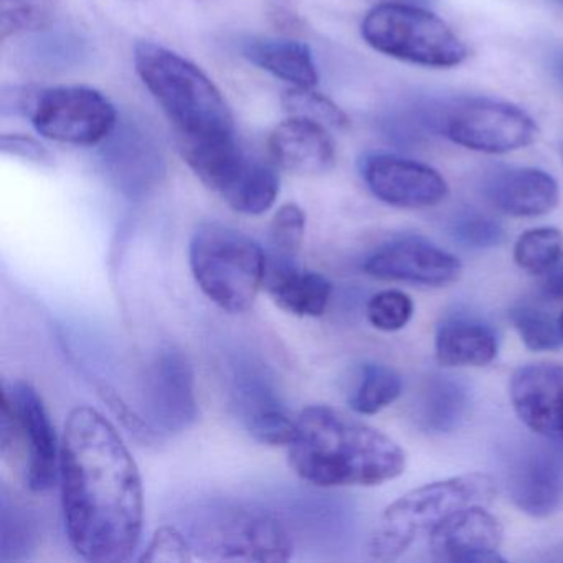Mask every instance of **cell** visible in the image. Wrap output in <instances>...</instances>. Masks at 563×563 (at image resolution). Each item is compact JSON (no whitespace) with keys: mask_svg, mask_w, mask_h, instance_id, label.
Masks as SVG:
<instances>
[{"mask_svg":"<svg viewBox=\"0 0 563 563\" xmlns=\"http://www.w3.org/2000/svg\"><path fill=\"white\" fill-rule=\"evenodd\" d=\"M60 443L58 481L71 549L87 562H128L144 523L136 461L111 421L91 407L70 411Z\"/></svg>","mask_w":563,"mask_h":563,"instance_id":"obj_1","label":"cell"},{"mask_svg":"<svg viewBox=\"0 0 563 563\" xmlns=\"http://www.w3.org/2000/svg\"><path fill=\"white\" fill-rule=\"evenodd\" d=\"M289 464L319 487L378 486L400 476L405 451L377 428L328 405L296 417Z\"/></svg>","mask_w":563,"mask_h":563,"instance_id":"obj_2","label":"cell"},{"mask_svg":"<svg viewBox=\"0 0 563 563\" xmlns=\"http://www.w3.org/2000/svg\"><path fill=\"white\" fill-rule=\"evenodd\" d=\"M134 67L180 141L233 134L232 111L222 91L192 62L163 45L141 42L134 48Z\"/></svg>","mask_w":563,"mask_h":563,"instance_id":"obj_3","label":"cell"},{"mask_svg":"<svg viewBox=\"0 0 563 563\" xmlns=\"http://www.w3.org/2000/svg\"><path fill=\"white\" fill-rule=\"evenodd\" d=\"M196 559L206 562H288L295 543L282 520L258 507L209 503L189 510L183 527Z\"/></svg>","mask_w":563,"mask_h":563,"instance_id":"obj_4","label":"cell"},{"mask_svg":"<svg viewBox=\"0 0 563 563\" xmlns=\"http://www.w3.org/2000/svg\"><path fill=\"white\" fill-rule=\"evenodd\" d=\"M496 493L493 477L483 473L463 474L410 490L382 514L368 540V555L380 562L397 560L418 537L428 536L451 514L471 506H490Z\"/></svg>","mask_w":563,"mask_h":563,"instance_id":"obj_5","label":"cell"},{"mask_svg":"<svg viewBox=\"0 0 563 563\" xmlns=\"http://www.w3.org/2000/svg\"><path fill=\"white\" fill-rule=\"evenodd\" d=\"M189 263L197 286L223 311H249L265 286L268 256L245 233L222 223H203L194 233Z\"/></svg>","mask_w":563,"mask_h":563,"instance_id":"obj_6","label":"cell"},{"mask_svg":"<svg viewBox=\"0 0 563 563\" xmlns=\"http://www.w3.org/2000/svg\"><path fill=\"white\" fill-rule=\"evenodd\" d=\"M179 144L187 166L230 209L262 216L275 206L279 194L275 167L246 156L233 134Z\"/></svg>","mask_w":563,"mask_h":563,"instance_id":"obj_7","label":"cell"},{"mask_svg":"<svg viewBox=\"0 0 563 563\" xmlns=\"http://www.w3.org/2000/svg\"><path fill=\"white\" fill-rule=\"evenodd\" d=\"M374 51L428 68H453L467 58V48L438 15L408 4L375 5L361 25Z\"/></svg>","mask_w":563,"mask_h":563,"instance_id":"obj_8","label":"cell"},{"mask_svg":"<svg viewBox=\"0 0 563 563\" xmlns=\"http://www.w3.org/2000/svg\"><path fill=\"white\" fill-rule=\"evenodd\" d=\"M424 121L451 143L477 153H512L539 136L536 121L526 111L489 98L450 101L428 111Z\"/></svg>","mask_w":563,"mask_h":563,"instance_id":"obj_9","label":"cell"},{"mask_svg":"<svg viewBox=\"0 0 563 563\" xmlns=\"http://www.w3.org/2000/svg\"><path fill=\"white\" fill-rule=\"evenodd\" d=\"M29 117L41 136L75 146L103 143L117 130L118 123L113 103L100 91L88 87L38 91Z\"/></svg>","mask_w":563,"mask_h":563,"instance_id":"obj_10","label":"cell"},{"mask_svg":"<svg viewBox=\"0 0 563 563\" xmlns=\"http://www.w3.org/2000/svg\"><path fill=\"white\" fill-rule=\"evenodd\" d=\"M549 443L514 441L503 453L507 494L522 512L532 517L552 516L563 506L562 448Z\"/></svg>","mask_w":563,"mask_h":563,"instance_id":"obj_11","label":"cell"},{"mask_svg":"<svg viewBox=\"0 0 563 563\" xmlns=\"http://www.w3.org/2000/svg\"><path fill=\"white\" fill-rule=\"evenodd\" d=\"M147 424L154 434L180 433L196 423L199 404L189 361L176 349L161 351L144 377Z\"/></svg>","mask_w":563,"mask_h":563,"instance_id":"obj_12","label":"cell"},{"mask_svg":"<svg viewBox=\"0 0 563 563\" xmlns=\"http://www.w3.org/2000/svg\"><path fill=\"white\" fill-rule=\"evenodd\" d=\"M361 174L378 200L400 209L434 207L450 194L433 167L394 154H368L361 161Z\"/></svg>","mask_w":563,"mask_h":563,"instance_id":"obj_13","label":"cell"},{"mask_svg":"<svg viewBox=\"0 0 563 563\" xmlns=\"http://www.w3.org/2000/svg\"><path fill=\"white\" fill-rule=\"evenodd\" d=\"M27 450L25 479L34 493L52 489L60 477V444L47 408L32 385L18 382L4 391Z\"/></svg>","mask_w":563,"mask_h":563,"instance_id":"obj_14","label":"cell"},{"mask_svg":"<svg viewBox=\"0 0 563 563\" xmlns=\"http://www.w3.org/2000/svg\"><path fill=\"white\" fill-rule=\"evenodd\" d=\"M510 400L527 428L563 448V365L539 362L517 368Z\"/></svg>","mask_w":563,"mask_h":563,"instance_id":"obj_15","label":"cell"},{"mask_svg":"<svg viewBox=\"0 0 563 563\" xmlns=\"http://www.w3.org/2000/svg\"><path fill=\"white\" fill-rule=\"evenodd\" d=\"M504 530L486 507L457 510L428 533V549L438 562L493 563L499 555Z\"/></svg>","mask_w":563,"mask_h":563,"instance_id":"obj_16","label":"cell"},{"mask_svg":"<svg viewBox=\"0 0 563 563\" xmlns=\"http://www.w3.org/2000/svg\"><path fill=\"white\" fill-rule=\"evenodd\" d=\"M364 269L385 282L444 286L456 282L461 275V263L456 256L424 240L401 239L368 256Z\"/></svg>","mask_w":563,"mask_h":563,"instance_id":"obj_17","label":"cell"},{"mask_svg":"<svg viewBox=\"0 0 563 563\" xmlns=\"http://www.w3.org/2000/svg\"><path fill=\"white\" fill-rule=\"evenodd\" d=\"M269 151L279 167L298 176H321L335 163V144L328 128L291 117L275 128Z\"/></svg>","mask_w":563,"mask_h":563,"instance_id":"obj_18","label":"cell"},{"mask_svg":"<svg viewBox=\"0 0 563 563\" xmlns=\"http://www.w3.org/2000/svg\"><path fill=\"white\" fill-rule=\"evenodd\" d=\"M486 199L512 217H539L559 203V184L545 170L533 167L496 170L483 184Z\"/></svg>","mask_w":563,"mask_h":563,"instance_id":"obj_19","label":"cell"},{"mask_svg":"<svg viewBox=\"0 0 563 563\" xmlns=\"http://www.w3.org/2000/svg\"><path fill=\"white\" fill-rule=\"evenodd\" d=\"M265 286L279 309L298 318H319L331 301L332 286L321 273L295 263L269 262Z\"/></svg>","mask_w":563,"mask_h":563,"instance_id":"obj_20","label":"cell"},{"mask_svg":"<svg viewBox=\"0 0 563 563\" xmlns=\"http://www.w3.org/2000/svg\"><path fill=\"white\" fill-rule=\"evenodd\" d=\"M437 358L444 367H483L497 355V335L479 319L454 316L438 328Z\"/></svg>","mask_w":563,"mask_h":563,"instance_id":"obj_21","label":"cell"},{"mask_svg":"<svg viewBox=\"0 0 563 563\" xmlns=\"http://www.w3.org/2000/svg\"><path fill=\"white\" fill-rule=\"evenodd\" d=\"M471 394L460 378L431 375L417 401V421L428 433H451L470 410Z\"/></svg>","mask_w":563,"mask_h":563,"instance_id":"obj_22","label":"cell"},{"mask_svg":"<svg viewBox=\"0 0 563 563\" xmlns=\"http://www.w3.org/2000/svg\"><path fill=\"white\" fill-rule=\"evenodd\" d=\"M243 55L273 77L288 81L295 88H314L318 68L311 48L296 41H255L243 48Z\"/></svg>","mask_w":563,"mask_h":563,"instance_id":"obj_23","label":"cell"},{"mask_svg":"<svg viewBox=\"0 0 563 563\" xmlns=\"http://www.w3.org/2000/svg\"><path fill=\"white\" fill-rule=\"evenodd\" d=\"M401 378L394 368L382 364H367L352 397V410L361 415H375L394 404L401 394Z\"/></svg>","mask_w":563,"mask_h":563,"instance_id":"obj_24","label":"cell"},{"mask_svg":"<svg viewBox=\"0 0 563 563\" xmlns=\"http://www.w3.org/2000/svg\"><path fill=\"white\" fill-rule=\"evenodd\" d=\"M563 255V235L556 229H533L517 240L514 260L523 272L532 275L550 273Z\"/></svg>","mask_w":563,"mask_h":563,"instance_id":"obj_25","label":"cell"},{"mask_svg":"<svg viewBox=\"0 0 563 563\" xmlns=\"http://www.w3.org/2000/svg\"><path fill=\"white\" fill-rule=\"evenodd\" d=\"M55 14V0H0V38L42 31Z\"/></svg>","mask_w":563,"mask_h":563,"instance_id":"obj_26","label":"cell"},{"mask_svg":"<svg viewBox=\"0 0 563 563\" xmlns=\"http://www.w3.org/2000/svg\"><path fill=\"white\" fill-rule=\"evenodd\" d=\"M510 321L520 339L532 351H555L563 345V329L559 319L542 309L520 305L510 311Z\"/></svg>","mask_w":563,"mask_h":563,"instance_id":"obj_27","label":"cell"},{"mask_svg":"<svg viewBox=\"0 0 563 563\" xmlns=\"http://www.w3.org/2000/svg\"><path fill=\"white\" fill-rule=\"evenodd\" d=\"M306 233V213L296 203H285L269 227V262L295 263Z\"/></svg>","mask_w":563,"mask_h":563,"instance_id":"obj_28","label":"cell"},{"mask_svg":"<svg viewBox=\"0 0 563 563\" xmlns=\"http://www.w3.org/2000/svg\"><path fill=\"white\" fill-rule=\"evenodd\" d=\"M283 107L291 117L305 118L322 126L345 130L351 124L347 114L324 95L316 93L312 88H295L283 97Z\"/></svg>","mask_w":563,"mask_h":563,"instance_id":"obj_29","label":"cell"},{"mask_svg":"<svg viewBox=\"0 0 563 563\" xmlns=\"http://www.w3.org/2000/svg\"><path fill=\"white\" fill-rule=\"evenodd\" d=\"M25 509L2 503V533H0V559L19 560L34 549L35 529Z\"/></svg>","mask_w":563,"mask_h":563,"instance_id":"obj_30","label":"cell"},{"mask_svg":"<svg viewBox=\"0 0 563 563\" xmlns=\"http://www.w3.org/2000/svg\"><path fill=\"white\" fill-rule=\"evenodd\" d=\"M453 239L466 249L483 250L499 245L504 239L503 227L493 217L476 210L457 213L450 223Z\"/></svg>","mask_w":563,"mask_h":563,"instance_id":"obj_31","label":"cell"},{"mask_svg":"<svg viewBox=\"0 0 563 563\" xmlns=\"http://www.w3.org/2000/svg\"><path fill=\"white\" fill-rule=\"evenodd\" d=\"M411 314L413 302L397 289L378 292L367 305L368 322L378 331H400L410 322Z\"/></svg>","mask_w":563,"mask_h":563,"instance_id":"obj_32","label":"cell"},{"mask_svg":"<svg viewBox=\"0 0 563 563\" xmlns=\"http://www.w3.org/2000/svg\"><path fill=\"white\" fill-rule=\"evenodd\" d=\"M196 559L189 540L183 529L174 526H163L154 532L153 539L144 549L140 562L147 563H187Z\"/></svg>","mask_w":563,"mask_h":563,"instance_id":"obj_33","label":"cell"},{"mask_svg":"<svg viewBox=\"0 0 563 563\" xmlns=\"http://www.w3.org/2000/svg\"><path fill=\"white\" fill-rule=\"evenodd\" d=\"M0 150L9 156L22 157L37 166H54V157L37 141L22 134H4L0 137Z\"/></svg>","mask_w":563,"mask_h":563,"instance_id":"obj_34","label":"cell"},{"mask_svg":"<svg viewBox=\"0 0 563 563\" xmlns=\"http://www.w3.org/2000/svg\"><path fill=\"white\" fill-rule=\"evenodd\" d=\"M543 292H545L549 298L563 301V266L562 268H553L552 272H550V275L547 276L545 282H543Z\"/></svg>","mask_w":563,"mask_h":563,"instance_id":"obj_35","label":"cell"},{"mask_svg":"<svg viewBox=\"0 0 563 563\" xmlns=\"http://www.w3.org/2000/svg\"><path fill=\"white\" fill-rule=\"evenodd\" d=\"M553 70H555L556 77H559L563 84V55L556 58L555 64H553Z\"/></svg>","mask_w":563,"mask_h":563,"instance_id":"obj_36","label":"cell"},{"mask_svg":"<svg viewBox=\"0 0 563 563\" xmlns=\"http://www.w3.org/2000/svg\"><path fill=\"white\" fill-rule=\"evenodd\" d=\"M553 4L559 5V8L563 9V0H552Z\"/></svg>","mask_w":563,"mask_h":563,"instance_id":"obj_37","label":"cell"},{"mask_svg":"<svg viewBox=\"0 0 563 563\" xmlns=\"http://www.w3.org/2000/svg\"><path fill=\"white\" fill-rule=\"evenodd\" d=\"M559 321H560V325H562V329H563V312H562V316H560Z\"/></svg>","mask_w":563,"mask_h":563,"instance_id":"obj_38","label":"cell"},{"mask_svg":"<svg viewBox=\"0 0 563 563\" xmlns=\"http://www.w3.org/2000/svg\"><path fill=\"white\" fill-rule=\"evenodd\" d=\"M560 154H562V159H563V141H562V144H560Z\"/></svg>","mask_w":563,"mask_h":563,"instance_id":"obj_39","label":"cell"}]
</instances>
